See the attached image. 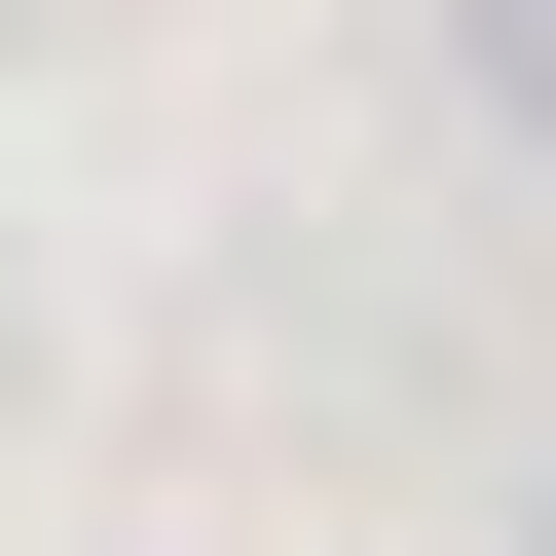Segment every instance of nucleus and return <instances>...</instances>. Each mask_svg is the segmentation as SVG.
I'll return each mask as SVG.
<instances>
[{"mask_svg":"<svg viewBox=\"0 0 556 556\" xmlns=\"http://www.w3.org/2000/svg\"><path fill=\"white\" fill-rule=\"evenodd\" d=\"M519 556H556V482H519Z\"/></svg>","mask_w":556,"mask_h":556,"instance_id":"nucleus-2","label":"nucleus"},{"mask_svg":"<svg viewBox=\"0 0 556 556\" xmlns=\"http://www.w3.org/2000/svg\"><path fill=\"white\" fill-rule=\"evenodd\" d=\"M445 112H482V149H556V0H445Z\"/></svg>","mask_w":556,"mask_h":556,"instance_id":"nucleus-1","label":"nucleus"}]
</instances>
